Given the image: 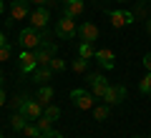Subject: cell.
<instances>
[{
	"label": "cell",
	"mask_w": 151,
	"mask_h": 138,
	"mask_svg": "<svg viewBox=\"0 0 151 138\" xmlns=\"http://www.w3.org/2000/svg\"><path fill=\"white\" fill-rule=\"evenodd\" d=\"M18 43L23 45V50H38L40 45H43V35H40V30H35L33 25H28V28L20 30Z\"/></svg>",
	"instance_id": "1"
},
{
	"label": "cell",
	"mask_w": 151,
	"mask_h": 138,
	"mask_svg": "<svg viewBox=\"0 0 151 138\" xmlns=\"http://www.w3.org/2000/svg\"><path fill=\"white\" fill-rule=\"evenodd\" d=\"M30 15V0H13L10 3V18L5 20V28H10L15 20H25Z\"/></svg>",
	"instance_id": "2"
},
{
	"label": "cell",
	"mask_w": 151,
	"mask_h": 138,
	"mask_svg": "<svg viewBox=\"0 0 151 138\" xmlns=\"http://www.w3.org/2000/svg\"><path fill=\"white\" fill-rule=\"evenodd\" d=\"M70 101H73V106L76 108H81V111H93V106H96V96L93 93H88V90H83V88H76V90H70Z\"/></svg>",
	"instance_id": "3"
},
{
	"label": "cell",
	"mask_w": 151,
	"mask_h": 138,
	"mask_svg": "<svg viewBox=\"0 0 151 138\" xmlns=\"http://www.w3.org/2000/svg\"><path fill=\"white\" fill-rule=\"evenodd\" d=\"M76 33H78V25H76V18H70V15H63L58 20V25H55V35L63 38V40L76 38Z\"/></svg>",
	"instance_id": "4"
},
{
	"label": "cell",
	"mask_w": 151,
	"mask_h": 138,
	"mask_svg": "<svg viewBox=\"0 0 151 138\" xmlns=\"http://www.w3.org/2000/svg\"><path fill=\"white\" fill-rule=\"evenodd\" d=\"M28 20H30V25L35 28V30H48V23H50V13L45 10L43 5H40V8H35V10H30Z\"/></svg>",
	"instance_id": "5"
},
{
	"label": "cell",
	"mask_w": 151,
	"mask_h": 138,
	"mask_svg": "<svg viewBox=\"0 0 151 138\" xmlns=\"http://www.w3.org/2000/svg\"><path fill=\"white\" fill-rule=\"evenodd\" d=\"M55 53H58V45H55L53 40H45L43 45L35 50V55H38V65H50V60L55 58Z\"/></svg>",
	"instance_id": "6"
},
{
	"label": "cell",
	"mask_w": 151,
	"mask_h": 138,
	"mask_svg": "<svg viewBox=\"0 0 151 138\" xmlns=\"http://www.w3.org/2000/svg\"><path fill=\"white\" fill-rule=\"evenodd\" d=\"M126 101V88L124 85H108L106 96H103V103H108V106H119V103Z\"/></svg>",
	"instance_id": "7"
},
{
	"label": "cell",
	"mask_w": 151,
	"mask_h": 138,
	"mask_svg": "<svg viewBox=\"0 0 151 138\" xmlns=\"http://www.w3.org/2000/svg\"><path fill=\"white\" fill-rule=\"evenodd\" d=\"M88 85H91V93L96 98H103L106 90H108V83H106V78H103L101 73H91L88 75Z\"/></svg>",
	"instance_id": "8"
},
{
	"label": "cell",
	"mask_w": 151,
	"mask_h": 138,
	"mask_svg": "<svg viewBox=\"0 0 151 138\" xmlns=\"http://www.w3.org/2000/svg\"><path fill=\"white\" fill-rule=\"evenodd\" d=\"M35 68H38V55H35V50H23V53H20V73L30 75Z\"/></svg>",
	"instance_id": "9"
},
{
	"label": "cell",
	"mask_w": 151,
	"mask_h": 138,
	"mask_svg": "<svg viewBox=\"0 0 151 138\" xmlns=\"http://www.w3.org/2000/svg\"><path fill=\"white\" fill-rule=\"evenodd\" d=\"M108 18H111V25L113 28H124V25L136 23L134 20V13H129V10H111V13H108Z\"/></svg>",
	"instance_id": "10"
},
{
	"label": "cell",
	"mask_w": 151,
	"mask_h": 138,
	"mask_svg": "<svg viewBox=\"0 0 151 138\" xmlns=\"http://www.w3.org/2000/svg\"><path fill=\"white\" fill-rule=\"evenodd\" d=\"M78 35H81V40L96 43V40H98V28H96V23H91V20H83L81 25H78Z\"/></svg>",
	"instance_id": "11"
},
{
	"label": "cell",
	"mask_w": 151,
	"mask_h": 138,
	"mask_svg": "<svg viewBox=\"0 0 151 138\" xmlns=\"http://www.w3.org/2000/svg\"><path fill=\"white\" fill-rule=\"evenodd\" d=\"M20 113H25V118H28V121H38V118L43 116V106L38 103V98H35V101H33V98H28Z\"/></svg>",
	"instance_id": "12"
},
{
	"label": "cell",
	"mask_w": 151,
	"mask_h": 138,
	"mask_svg": "<svg viewBox=\"0 0 151 138\" xmlns=\"http://www.w3.org/2000/svg\"><path fill=\"white\" fill-rule=\"evenodd\" d=\"M83 10H86V3H83V0H65L63 3V15L78 18Z\"/></svg>",
	"instance_id": "13"
},
{
	"label": "cell",
	"mask_w": 151,
	"mask_h": 138,
	"mask_svg": "<svg viewBox=\"0 0 151 138\" xmlns=\"http://www.w3.org/2000/svg\"><path fill=\"white\" fill-rule=\"evenodd\" d=\"M96 60L101 63V68H106V70H113V50L111 48H101V50H96Z\"/></svg>",
	"instance_id": "14"
},
{
	"label": "cell",
	"mask_w": 151,
	"mask_h": 138,
	"mask_svg": "<svg viewBox=\"0 0 151 138\" xmlns=\"http://www.w3.org/2000/svg\"><path fill=\"white\" fill-rule=\"evenodd\" d=\"M30 75H33V80H35V83L43 85L45 80H50V75H53V68H50V65H40V68H35Z\"/></svg>",
	"instance_id": "15"
},
{
	"label": "cell",
	"mask_w": 151,
	"mask_h": 138,
	"mask_svg": "<svg viewBox=\"0 0 151 138\" xmlns=\"http://www.w3.org/2000/svg\"><path fill=\"white\" fill-rule=\"evenodd\" d=\"M50 101H53V88H50V85H40V88H38V103H40V106H50Z\"/></svg>",
	"instance_id": "16"
},
{
	"label": "cell",
	"mask_w": 151,
	"mask_h": 138,
	"mask_svg": "<svg viewBox=\"0 0 151 138\" xmlns=\"http://www.w3.org/2000/svg\"><path fill=\"white\" fill-rule=\"evenodd\" d=\"M78 55H81V58H86V60L96 58V48H93V43L81 40V45H78Z\"/></svg>",
	"instance_id": "17"
},
{
	"label": "cell",
	"mask_w": 151,
	"mask_h": 138,
	"mask_svg": "<svg viewBox=\"0 0 151 138\" xmlns=\"http://www.w3.org/2000/svg\"><path fill=\"white\" fill-rule=\"evenodd\" d=\"M108 116H111V106H108V103H103V106H93V118H96V121H106Z\"/></svg>",
	"instance_id": "18"
},
{
	"label": "cell",
	"mask_w": 151,
	"mask_h": 138,
	"mask_svg": "<svg viewBox=\"0 0 151 138\" xmlns=\"http://www.w3.org/2000/svg\"><path fill=\"white\" fill-rule=\"evenodd\" d=\"M25 121H28L25 113H20V111H15V113L10 116V126L15 128V131H23V128H25Z\"/></svg>",
	"instance_id": "19"
},
{
	"label": "cell",
	"mask_w": 151,
	"mask_h": 138,
	"mask_svg": "<svg viewBox=\"0 0 151 138\" xmlns=\"http://www.w3.org/2000/svg\"><path fill=\"white\" fill-rule=\"evenodd\" d=\"M139 90L144 96H151V70H146V75L139 80Z\"/></svg>",
	"instance_id": "20"
},
{
	"label": "cell",
	"mask_w": 151,
	"mask_h": 138,
	"mask_svg": "<svg viewBox=\"0 0 151 138\" xmlns=\"http://www.w3.org/2000/svg\"><path fill=\"white\" fill-rule=\"evenodd\" d=\"M70 68H73V73H86V70H88V60L78 55V58H76L73 63H70Z\"/></svg>",
	"instance_id": "21"
},
{
	"label": "cell",
	"mask_w": 151,
	"mask_h": 138,
	"mask_svg": "<svg viewBox=\"0 0 151 138\" xmlns=\"http://www.w3.org/2000/svg\"><path fill=\"white\" fill-rule=\"evenodd\" d=\"M43 116H45V118H50V121H58V118H60V108L50 103V106H45V108H43Z\"/></svg>",
	"instance_id": "22"
},
{
	"label": "cell",
	"mask_w": 151,
	"mask_h": 138,
	"mask_svg": "<svg viewBox=\"0 0 151 138\" xmlns=\"http://www.w3.org/2000/svg\"><path fill=\"white\" fill-rule=\"evenodd\" d=\"M23 133H25V138H40V128H38L35 123H25Z\"/></svg>",
	"instance_id": "23"
},
{
	"label": "cell",
	"mask_w": 151,
	"mask_h": 138,
	"mask_svg": "<svg viewBox=\"0 0 151 138\" xmlns=\"http://www.w3.org/2000/svg\"><path fill=\"white\" fill-rule=\"evenodd\" d=\"M35 126L40 128V133H48V131H50V126H53V121H50V118H45V116H40V118L35 121Z\"/></svg>",
	"instance_id": "24"
},
{
	"label": "cell",
	"mask_w": 151,
	"mask_h": 138,
	"mask_svg": "<svg viewBox=\"0 0 151 138\" xmlns=\"http://www.w3.org/2000/svg\"><path fill=\"white\" fill-rule=\"evenodd\" d=\"M10 55H13V50H10V45H0V63H5V60H10Z\"/></svg>",
	"instance_id": "25"
},
{
	"label": "cell",
	"mask_w": 151,
	"mask_h": 138,
	"mask_svg": "<svg viewBox=\"0 0 151 138\" xmlns=\"http://www.w3.org/2000/svg\"><path fill=\"white\" fill-rule=\"evenodd\" d=\"M25 101H28V96H25V98H23V96H15V98L10 101V106L15 108V111H23V106H25Z\"/></svg>",
	"instance_id": "26"
},
{
	"label": "cell",
	"mask_w": 151,
	"mask_h": 138,
	"mask_svg": "<svg viewBox=\"0 0 151 138\" xmlns=\"http://www.w3.org/2000/svg\"><path fill=\"white\" fill-rule=\"evenodd\" d=\"M50 68H53V70H65V60H63V58H58V55H55V58L50 60Z\"/></svg>",
	"instance_id": "27"
},
{
	"label": "cell",
	"mask_w": 151,
	"mask_h": 138,
	"mask_svg": "<svg viewBox=\"0 0 151 138\" xmlns=\"http://www.w3.org/2000/svg\"><path fill=\"white\" fill-rule=\"evenodd\" d=\"M40 138H63V133H60V131H53V128H50L48 133H40Z\"/></svg>",
	"instance_id": "28"
},
{
	"label": "cell",
	"mask_w": 151,
	"mask_h": 138,
	"mask_svg": "<svg viewBox=\"0 0 151 138\" xmlns=\"http://www.w3.org/2000/svg\"><path fill=\"white\" fill-rule=\"evenodd\" d=\"M141 63H144V68H146V70H151V53H146Z\"/></svg>",
	"instance_id": "29"
},
{
	"label": "cell",
	"mask_w": 151,
	"mask_h": 138,
	"mask_svg": "<svg viewBox=\"0 0 151 138\" xmlns=\"http://www.w3.org/2000/svg\"><path fill=\"white\" fill-rule=\"evenodd\" d=\"M30 3H33V5H38V8H40V5H48L50 0H30Z\"/></svg>",
	"instance_id": "30"
},
{
	"label": "cell",
	"mask_w": 151,
	"mask_h": 138,
	"mask_svg": "<svg viewBox=\"0 0 151 138\" xmlns=\"http://www.w3.org/2000/svg\"><path fill=\"white\" fill-rule=\"evenodd\" d=\"M0 106H5V90L0 88Z\"/></svg>",
	"instance_id": "31"
},
{
	"label": "cell",
	"mask_w": 151,
	"mask_h": 138,
	"mask_svg": "<svg viewBox=\"0 0 151 138\" xmlns=\"http://www.w3.org/2000/svg\"><path fill=\"white\" fill-rule=\"evenodd\" d=\"M146 33H151V18H146Z\"/></svg>",
	"instance_id": "32"
},
{
	"label": "cell",
	"mask_w": 151,
	"mask_h": 138,
	"mask_svg": "<svg viewBox=\"0 0 151 138\" xmlns=\"http://www.w3.org/2000/svg\"><path fill=\"white\" fill-rule=\"evenodd\" d=\"M3 13H5V3H3V0H0V15H3Z\"/></svg>",
	"instance_id": "33"
},
{
	"label": "cell",
	"mask_w": 151,
	"mask_h": 138,
	"mask_svg": "<svg viewBox=\"0 0 151 138\" xmlns=\"http://www.w3.org/2000/svg\"><path fill=\"white\" fill-rule=\"evenodd\" d=\"M0 45H5V35L3 33H0Z\"/></svg>",
	"instance_id": "34"
},
{
	"label": "cell",
	"mask_w": 151,
	"mask_h": 138,
	"mask_svg": "<svg viewBox=\"0 0 151 138\" xmlns=\"http://www.w3.org/2000/svg\"><path fill=\"white\" fill-rule=\"evenodd\" d=\"M0 80H3V70H0Z\"/></svg>",
	"instance_id": "35"
},
{
	"label": "cell",
	"mask_w": 151,
	"mask_h": 138,
	"mask_svg": "<svg viewBox=\"0 0 151 138\" xmlns=\"http://www.w3.org/2000/svg\"><path fill=\"white\" fill-rule=\"evenodd\" d=\"M131 138H141V136H131Z\"/></svg>",
	"instance_id": "36"
},
{
	"label": "cell",
	"mask_w": 151,
	"mask_h": 138,
	"mask_svg": "<svg viewBox=\"0 0 151 138\" xmlns=\"http://www.w3.org/2000/svg\"><path fill=\"white\" fill-rule=\"evenodd\" d=\"M0 138H3V133H0Z\"/></svg>",
	"instance_id": "37"
}]
</instances>
